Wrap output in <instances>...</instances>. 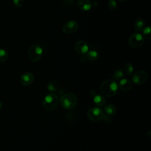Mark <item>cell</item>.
Returning <instances> with one entry per match:
<instances>
[{
  "label": "cell",
  "instance_id": "17",
  "mask_svg": "<svg viewBox=\"0 0 151 151\" xmlns=\"http://www.w3.org/2000/svg\"><path fill=\"white\" fill-rule=\"evenodd\" d=\"M123 77H124V74L123 71L121 70H117L113 74V80L117 82V81H119L120 80L122 79Z\"/></svg>",
  "mask_w": 151,
  "mask_h": 151
},
{
  "label": "cell",
  "instance_id": "24",
  "mask_svg": "<svg viewBox=\"0 0 151 151\" xmlns=\"http://www.w3.org/2000/svg\"><path fill=\"white\" fill-rule=\"evenodd\" d=\"M81 55V56H80V61H81L82 63L86 62V60H87V57H86V56L85 55V54H84V55Z\"/></svg>",
  "mask_w": 151,
  "mask_h": 151
},
{
  "label": "cell",
  "instance_id": "14",
  "mask_svg": "<svg viewBox=\"0 0 151 151\" xmlns=\"http://www.w3.org/2000/svg\"><path fill=\"white\" fill-rule=\"evenodd\" d=\"M104 112L109 116L114 114L116 112V107L114 105L111 104H109L104 107Z\"/></svg>",
  "mask_w": 151,
  "mask_h": 151
},
{
  "label": "cell",
  "instance_id": "13",
  "mask_svg": "<svg viewBox=\"0 0 151 151\" xmlns=\"http://www.w3.org/2000/svg\"><path fill=\"white\" fill-rule=\"evenodd\" d=\"M93 102L98 107H103L105 105V99L101 95H96L93 98Z\"/></svg>",
  "mask_w": 151,
  "mask_h": 151
},
{
  "label": "cell",
  "instance_id": "16",
  "mask_svg": "<svg viewBox=\"0 0 151 151\" xmlns=\"http://www.w3.org/2000/svg\"><path fill=\"white\" fill-rule=\"evenodd\" d=\"M86 55L87 59L90 61H95L99 58V54L95 50H90L88 51Z\"/></svg>",
  "mask_w": 151,
  "mask_h": 151
},
{
  "label": "cell",
  "instance_id": "1",
  "mask_svg": "<svg viewBox=\"0 0 151 151\" xmlns=\"http://www.w3.org/2000/svg\"><path fill=\"white\" fill-rule=\"evenodd\" d=\"M118 85L113 80H107L103 81L100 87V90L106 97H113L118 91Z\"/></svg>",
  "mask_w": 151,
  "mask_h": 151
},
{
  "label": "cell",
  "instance_id": "26",
  "mask_svg": "<svg viewBox=\"0 0 151 151\" xmlns=\"http://www.w3.org/2000/svg\"><path fill=\"white\" fill-rule=\"evenodd\" d=\"M67 2H69V3H71V4H72L73 3V0H65Z\"/></svg>",
  "mask_w": 151,
  "mask_h": 151
},
{
  "label": "cell",
  "instance_id": "23",
  "mask_svg": "<svg viewBox=\"0 0 151 151\" xmlns=\"http://www.w3.org/2000/svg\"><path fill=\"white\" fill-rule=\"evenodd\" d=\"M14 5L17 7H21L23 5L24 0H13Z\"/></svg>",
  "mask_w": 151,
  "mask_h": 151
},
{
  "label": "cell",
  "instance_id": "5",
  "mask_svg": "<svg viewBox=\"0 0 151 151\" xmlns=\"http://www.w3.org/2000/svg\"><path fill=\"white\" fill-rule=\"evenodd\" d=\"M43 50L42 48L38 45H32L28 50V55L29 58L33 62L39 61L42 56Z\"/></svg>",
  "mask_w": 151,
  "mask_h": 151
},
{
  "label": "cell",
  "instance_id": "19",
  "mask_svg": "<svg viewBox=\"0 0 151 151\" xmlns=\"http://www.w3.org/2000/svg\"><path fill=\"white\" fill-rule=\"evenodd\" d=\"M8 57V52L6 50L0 48V63H4L6 61Z\"/></svg>",
  "mask_w": 151,
  "mask_h": 151
},
{
  "label": "cell",
  "instance_id": "15",
  "mask_svg": "<svg viewBox=\"0 0 151 151\" xmlns=\"http://www.w3.org/2000/svg\"><path fill=\"white\" fill-rule=\"evenodd\" d=\"M134 27L135 29L137 31H140L143 29V28L145 27V21L142 18H139L136 20Z\"/></svg>",
  "mask_w": 151,
  "mask_h": 151
},
{
  "label": "cell",
  "instance_id": "6",
  "mask_svg": "<svg viewBox=\"0 0 151 151\" xmlns=\"http://www.w3.org/2000/svg\"><path fill=\"white\" fill-rule=\"evenodd\" d=\"M129 43L132 48H139L142 46L144 43V38L140 33H133L129 38Z\"/></svg>",
  "mask_w": 151,
  "mask_h": 151
},
{
  "label": "cell",
  "instance_id": "9",
  "mask_svg": "<svg viewBox=\"0 0 151 151\" xmlns=\"http://www.w3.org/2000/svg\"><path fill=\"white\" fill-rule=\"evenodd\" d=\"M78 24L76 21H70L65 23L63 27V31L65 34H71L78 29Z\"/></svg>",
  "mask_w": 151,
  "mask_h": 151
},
{
  "label": "cell",
  "instance_id": "11",
  "mask_svg": "<svg viewBox=\"0 0 151 151\" xmlns=\"http://www.w3.org/2000/svg\"><path fill=\"white\" fill-rule=\"evenodd\" d=\"M77 6L81 11H87L91 9L92 4L88 0H80L77 3Z\"/></svg>",
  "mask_w": 151,
  "mask_h": 151
},
{
  "label": "cell",
  "instance_id": "12",
  "mask_svg": "<svg viewBox=\"0 0 151 151\" xmlns=\"http://www.w3.org/2000/svg\"><path fill=\"white\" fill-rule=\"evenodd\" d=\"M119 86L122 90L124 91H127L132 88V84L129 80L126 78H122L119 82Z\"/></svg>",
  "mask_w": 151,
  "mask_h": 151
},
{
  "label": "cell",
  "instance_id": "20",
  "mask_svg": "<svg viewBox=\"0 0 151 151\" xmlns=\"http://www.w3.org/2000/svg\"><path fill=\"white\" fill-rule=\"evenodd\" d=\"M143 38H145L147 40H151V35H150V27L149 26H147L146 27H145L143 29Z\"/></svg>",
  "mask_w": 151,
  "mask_h": 151
},
{
  "label": "cell",
  "instance_id": "18",
  "mask_svg": "<svg viewBox=\"0 0 151 151\" xmlns=\"http://www.w3.org/2000/svg\"><path fill=\"white\" fill-rule=\"evenodd\" d=\"M124 71L127 76H130L133 71V65L130 63H126L124 67Z\"/></svg>",
  "mask_w": 151,
  "mask_h": 151
},
{
  "label": "cell",
  "instance_id": "27",
  "mask_svg": "<svg viewBox=\"0 0 151 151\" xmlns=\"http://www.w3.org/2000/svg\"><path fill=\"white\" fill-rule=\"evenodd\" d=\"M117 1H119L120 2H124V1H126V0H117Z\"/></svg>",
  "mask_w": 151,
  "mask_h": 151
},
{
  "label": "cell",
  "instance_id": "7",
  "mask_svg": "<svg viewBox=\"0 0 151 151\" xmlns=\"http://www.w3.org/2000/svg\"><path fill=\"white\" fill-rule=\"evenodd\" d=\"M147 78V74L144 70H139L132 76V81L137 85H140L144 83Z\"/></svg>",
  "mask_w": 151,
  "mask_h": 151
},
{
  "label": "cell",
  "instance_id": "8",
  "mask_svg": "<svg viewBox=\"0 0 151 151\" xmlns=\"http://www.w3.org/2000/svg\"><path fill=\"white\" fill-rule=\"evenodd\" d=\"M75 51L80 55H84L88 51V46L84 41H77L74 45Z\"/></svg>",
  "mask_w": 151,
  "mask_h": 151
},
{
  "label": "cell",
  "instance_id": "2",
  "mask_svg": "<svg viewBox=\"0 0 151 151\" xmlns=\"http://www.w3.org/2000/svg\"><path fill=\"white\" fill-rule=\"evenodd\" d=\"M59 103L60 100L58 96L54 93H50L44 97L42 105L46 110L53 111L58 107Z\"/></svg>",
  "mask_w": 151,
  "mask_h": 151
},
{
  "label": "cell",
  "instance_id": "10",
  "mask_svg": "<svg viewBox=\"0 0 151 151\" xmlns=\"http://www.w3.org/2000/svg\"><path fill=\"white\" fill-rule=\"evenodd\" d=\"M34 81V76L30 72H25L21 77L20 82L24 86L31 85Z\"/></svg>",
  "mask_w": 151,
  "mask_h": 151
},
{
  "label": "cell",
  "instance_id": "21",
  "mask_svg": "<svg viewBox=\"0 0 151 151\" xmlns=\"http://www.w3.org/2000/svg\"><path fill=\"white\" fill-rule=\"evenodd\" d=\"M108 7L111 10H115L117 7V3L115 0H109L108 2Z\"/></svg>",
  "mask_w": 151,
  "mask_h": 151
},
{
  "label": "cell",
  "instance_id": "4",
  "mask_svg": "<svg viewBox=\"0 0 151 151\" xmlns=\"http://www.w3.org/2000/svg\"><path fill=\"white\" fill-rule=\"evenodd\" d=\"M88 119L93 122H97L103 118V111L99 107H91L87 111Z\"/></svg>",
  "mask_w": 151,
  "mask_h": 151
},
{
  "label": "cell",
  "instance_id": "3",
  "mask_svg": "<svg viewBox=\"0 0 151 151\" xmlns=\"http://www.w3.org/2000/svg\"><path fill=\"white\" fill-rule=\"evenodd\" d=\"M77 101L76 96L72 93H68L63 95L60 100L61 106L67 110L73 109L76 106Z\"/></svg>",
  "mask_w": 151,
  "mask_h": 151
},
{
  "label": "cell",
  "instance_id": "25",
  "mask_svg": "<svg viewBox=\"0 0 151 151\" xmlns=\"http://www.w3.org/2000/svg\"><path fill=\"white\" fill-rule=\"evenodd\" d=\"M2 106H3V103H2V101H0V110L2 109Z\"/></svg>",
  "mask_w": 151,
  "mask_h": 151
},
{
  "label": "cell",
  "instance_id": "22",
  "mask_svg": "<svg viewBox=\"0 0 151 151\" xmlns=\"http://www.w3.org/2000/svg\"><path fill=\"white\" fill-rule=\"evenodd\" d=\"M47 88L50 91H55L57 88V85L55 82H50L47 86Z\"/></svg>",
  "mask_w": 151,
  "mask_h": 151
}]
</instances>
